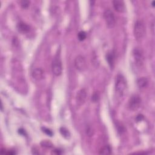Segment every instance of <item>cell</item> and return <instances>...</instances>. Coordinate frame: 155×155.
Listing matches in <instances>:
<instances>
[{
	"mask_svg": "<svg viewBox=\"0 0 155 155\" xmlns=\"http://www.w3.org/2000/svg\"><path fill=\"white\" fill-rule=\"evenodd\" d=\"M146 33V27L142 21H137L135 22L133 29V34L136 40H141Z\"/></svg>",
	"mask_w": 155,
	"mask_h": 155,
	"instance_id": "6da1fadb",
	"label": "cell"
},
{
	"mask_svg": "<svg viewBox=\"0 0 155 155\" xmlns=\"http://www.w3.org/2000/svg\"><path fill=\"white\" fill-rule=\"evenodd\" d=\"M127 87V82L124 77L123 75L119 74L117 75L115 82V90L116 92L123 95Z\"/></svg>",
	"mask_w": 155,
	"mask_h": 155,
	"instance_id": "7a4b0ae2",
	"label": "cell"
},
{
	"mask_svg": "<svg viewBox=\"0 0 155 155\" xmlns=\"http://www.w3.org/2000/svg\"><path fill=\"white\" fill-rule=\"evenodd\" d=\"M104 18L106 21L107 26L109 28H113L115 26L116 24V18L113 12L110 9H107L103 14Z\"/></svg>",
	"mask_w": 155,
	"mask_h": 155,
	"instance_id": "3957f363",
	"label": "cell"
},
{
	"mask_svg": "<svg viewBox=\"0 0 155 155\" xmlns=\"http://www.w3.org/2000/svg\"><path fill=\"white\" fill-rule=\"evenodd\" d=\"M51 69H52V72L55 76L59 77L62 74L63 72L62 62L59 57H56L53 59L52 64H51Z\"/></svg>",
	"mask_w": 155,
	"mask_h": 155,
	"instance_id": "277c9868",
	"label": "cell"
},
{
	"mask_svg": "<svg viewBox=\"0 0 155 155\" xmlns=\"http://www.w3.org/2000/svg\"><path fill=\"white\" fill-rule=\"evenodd\" d=\"M141 104V98L138 95H133L131 96L129 101V107L131 110H137Z\"/></svg>",
	"mask_w": 155,
	"mask_h": 155,
	"instance_id": "5b68a950",
	"label": "cell"
},
{
	"mask_svg": "<svg viewBox=\"0 0 155 155\" xmlns=\"http://www.w3.org/2000/svg\"><path fill=\"white\" fill-rule=\"evenodd\" d=\"M75 66L79 71L82 72L87 67V63L85 58L81 55H79L75 58Z\"/></svg>",
	"mask_w": 155,
	"mask_h": 155,
	"instance_id": "8992f818",
	"label": "cell"
},
{
	"mask_svg": "<svg viewBox=\"0 0 155 155\" xmlns=\"http://www.w3.org/2000/svg\"><path fill=\"white\" fill-rule=\"evenodd\" d=\"M133 55L137 65L138 66H142L144 61V57L142 50L138 48H135L133 51Z\"/></svg>",
	"mask_w": 155,
	"mask_h": 155,
	"instance_id": "52a82bcc",
	"label": "cell"
},
{
	"mask_svg": "<svg viewBox=\"0 0 155 155\" xmlns=\"http://www.w3.org/2000/svg\"><path fill=\"white\" fill-rule=\"evenodd\" d=\"M87 92L86 90V89L82 88V89H81L80 90H79L78 92L77 93V98H76L77 104L79 106H82L84 103L86 102V101L87 99Z\"/></svg>",
	"mask_w": 155,
	"mask_h": 155,
	"instance_id": "ba28073f",
	"label": "cell"
},
{
	"mask_svg": "<svg viewBox=\"0 0 155 155\" xmlns=\"http://www.w3.org/2000/svg\"><path fill=\"white\" fill-rule=\"evenodd\" d=\"M113 5L115 10L118 12L123 13L125 10V3L121 0H115L113 1Z\"/></svg>",
	"mask_w": 155,
	"mask_h": 155,
	"instance_id": "9c48e42d",
	"label": "cell"
},
{
	"mask_svg": "<svg viewBox=\"0 0 155 155\" xmlns=\"http://www.w3.org/2000/svg\"><path fill=\"white\" fill-rule=\"evenodd\" d=\"M32 77L36 81H40L44 77V72L43 69L36 68L32 72Z\"/></svg>",
	"mask_w": 155,
	"mask_h": 155,
	"instance_id": "30bf717a",
	"label": "cell"
},
{
	"mask_svg": "<svg viewBox=\"0 0 155 155\" xmlns=\"http://www.w3.org/2000/svg\"><path fill=\"white\" fill-rule=\"evenodd\" d=\"M16 27L18 30L20 32L22 33V34H27V33L29 32L30 30V26L23 22H19L17 24Z\"/></svg>",
	"mask_w": 155,
	"mask_h": 155,
	"instance_id": "8fae6325",
	"label": "cell"
},
{
	"mask_svg": "<svg viewBox=\"0 0 155 155\" xmlns=\"http://www.w3.org/2000/svg\"><path fill=\"white\" fill-rule=\"evenodd\" d=\"M148 84V79L145 77H141L138 79L137 84L139 88H145L146 87Z\"/></svg>",
	"mask_w": 155,
	"mask_h": 155,
	"instance_id": "7c38bea8",
	"label": "cell"
},
{
	"mask_svg": "<svg viewBox=\"0 0 155 155\" xmlns=\"http://www.w3.org/2000/svg\"><path fill=\"white\" fill-rule=\"evenodd\" d=\"M106 59L108 62V64H109L110 67H113L114 61H115V56L114 54L112 52L108 53L106 55Z\"/></svg>",
	"mask_w": 155,
	"mask_h": 155,
	"instance_id": "4fadbf2b",
	"label": "cell"
},
{
	"mask_svg": "<svg viewBox=\"0 0 155 155\" xmlns=\"http://www.w3.org/2000/svg\"><path fill=\"white\" fill-rule=\"evenodd\" d=\"M111 153V149L109 145H106V146L103 147L100 150L99 154H110Z\"/></svg>",
	"mask_w": 155,
	"mask_h": 155,
	"instance_id": "5bb4252c",
	"label": "cell"
},
{
	"mask_svg": "<svg viewBox=\"0 0 155 155\" xmlns=\"http://www.w3.org/2000/svg\"><path fill=\"white\" fill-rule=\"evenodd\" d=\"M60 133L65 138H69L70 137V133L69 131L65 127H61L59 129Z\"/></svg>",
	"mask_w": 155,
	"mask_h": 155,
	"instance_id": "9a60e30c",
	"label": "cell"
},
{
	"mask_svg": "<svg viewBox=\"0 0 155 155\" xmlns=\"http://www.w3.org/2000/svg\"><path fill=\"white\" fill-rule=\"evenodd\" d=\"M86 133L88 137H92L94 135V130L92 125H87L86 127Z\"/></svg>",
	"mask_w": 155,
	"mask_h": 155,
	"instance_id": "2e32d148",
	"label": "cell"
},
{
	"mask_svg": "<svg viewBox=\"0 0 155 155\" xmlns=\"http://www.w3.org/2000/svg\"><path fill=\"white\" fill-rule=\"evenodd\" d=\"M87 37V34L84 31H81L78 33V40L81 41H82L84 40H85Z\"/></svg>",
	"mask_w": 155,
	"mask_h": 155,
	"instance_id": "e0dca14e",
	"label": "cell"
},
{
	"mask_svg": "<svg viewBox=\"0 0 155 155\" xmlns=\"http://www.w3.org/2000/svg\"><path fill=\"white\" fill-rule=\"evenodd\" d=\"M100 100V94L98 92H96L93 94L92 96V101L93 102H97Z\"/></svg>",
	"mask_w": 155,
	"mask_h": 155,
	"instance_id": "ac0fdd59",
	"label": "cell"
},
{
	"mask_svg": "<svg viewBox=\"0 0 155 155\" xmlns=\"http://www.w3.org/2000/svg\"><path fill=\"white\" fill-rule=\"evenodd\" d=\"M20 4H21V6L23 9H26L29 7L30 2L29 1H26V0H24V1H21L20 2Z\"/></svg>",
	"mask_w": 155,
	"mask_h": 155,
	"instance_id": "d6986e66",
	"label": "cell"
},
{
	"mask_svg": "<svg viewBox=\"0 0 155 155\" xmlns=\"http://www.w3.org/2000/svg\"><path fill=\"white\" fill-rule=\"evenodd\" d=\"M41 129H42V130H43V132L45 133L46 135L50 136V137H52L53 136V132L50 129H49L47 128H46V127H42Z\"/></svg>",
	"mask_w": 155,
	"mask_h": 155,
	"instance_id": "ffe728a7",
	"label": "cell"
},
{
	"mask_svg": "<svg viewBox=\"0 0 155 155\" xmlns=\"http://www.w3.org/2000/svg\"><path fill=\"white\" fill-rule=\"evenodd\" d=\"M144 119V116L142 115H139L137 117V120L138 121H141Z\"/></svg>",
	"mask_w": 155,
	"mask_h": 155,
	"instance_id": "44dd1931",
	"label": "cell"
},
{
	"mask_svg": "<svg viewBox=\"0 0 155 155\" xmlns=\"http://www.w3.org/2000/svg\"><path fill=\"white\" fill-rule=\"evenodd\" d=\"M53 153L56 154H59L61 153V150H59L56 149V150H54V152H53Z\"/></svg>",
	"mask_w": 155,
	"mask_h": 155,
	"instance_id": "7402d4cb",
	"label": "cell"
},
{
	"mask_svg": "<svg viewBox=\"0 0 155 155\" xmlns=\"http://www.w3.org/2000/svg\"><path fill=\"white\" fill-rule=\"evenodd\" d=\"M154 4H155V1H153L152 2V6H153V7H154Z\"/></svg>",
	"mask_w": 155,
	"mask_h": 155,
	"instance_id": "603a6c76",
	"label": "cell"
}]
</instances>
